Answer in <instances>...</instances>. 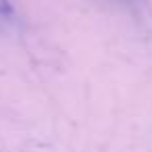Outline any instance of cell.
Returning a JSON list of instances; mask_svg holds the SVG:
<instances>
[{"label":"cell","instance_id":"1","mask_svg":"<svg viewBox=\"0 0 152 152\" xmlns=\"http://www.w3.org/2000/svg\"><path fill=\"white\" fill-rule=\"evenodd\" d=\"M13 17V9L9 0H0V23H7Z\"/></svg>","mask_w":152,"mask_h":152}]
</instances>
